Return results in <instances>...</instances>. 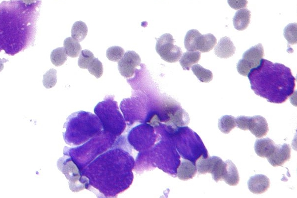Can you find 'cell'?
I'll use <instances>...</instances> for the list:
<instances>
[{
	"label": "cell",
	"mask_w": 297,
	"mask_h": 198,
	"mask_svg": "<svg viewBox=\"0 0 297 198\" xmlns=\"http://www.w3.org/2000/svg\"><path fill=\"white\" fill-rule=\"evenodd\" d=\"M236 48L231 39L227 36L220 39L214 48V53L221 58H227L235 53Z\"/></svg>",
	"instance_id": "obj_16"
},
{
	"label": "cell",
	"mask_w": 297,
	"mask_h": 198,
	"mask_svg": "<svg viewBox=\"0 0 297 198\" xmlns=\"http://www.w3.org/2000/svg\"><path fill=\"white\" fill-rule=\"evenodd\" d=\"M94 112L100 120L104 132L117 136L125 129V122L113 96H108L99 102Z\"/></svg>",
	"instance_id": "obj_6"
},
{
	"label": "cell",
	"mask_w": 297,
	"mask_h": 198,
	"mask_svg": "<svg viewBox=\"0 0 297 198\" xmlns=\"http://www.w3.org/2000/svg\"><path fill=\"white\" fill-rule=\"evenodd\" d=\"M94 54L88 50H82L78 60V65L80 68L87 69L90 63L95 58Z\"/></svg>",
	"instance_id": "obj_31"
},
{
	"label": "cell",
	"mask_w": 297,
	"mask_h": 198,
	"mask_svg": "<svg viewBox=\"0 0 297 198\" xmlns=\"http://www.w3.org/2000/svg\"><path fill=\"white\" fill-rule=\"evenodd\" d=\"M182 158L196 161L201 156L207 157L208 152L199 136L187 126L176 128L169 138Z\"/></svg>",
	"instance_id": "obj_5"
},
{
	"label": "cell",
	"mask_w": 297,
	"mask_h": 198,
	"mask_svg": "<svg viewBox=\"0 0 297 198\" xmlns=\"http://www.w3.org/2000/svg\"><path fill=\"white\" fill-rule=\"evenodd\" d=\"M64 128V140L71 146L82 144L92 137L100 135L103 131L98 117L84 111L71 114L65 122Z\"/></svg>",
	"instance_id": "obj_3"
},
{
	"label": "cell",
	"mask_w": 297,
	"mask_h": 198,
	"mask_svg": "<svg viewBox=\"0 0 297 198\" xmlns=\"http://www.w3.org/2000/svg\"><path fill=\"white\" fill-rule=\"evenodd\" d=\"M225 162V169L223 180L230 186H235L238 184L240 177L238 169L231 160H227Z\"/></svg>",
	"instance_id": "obj_20"
},
{
	"label": "cell",
	"mask_w": 297,
	"mask_h": 198,
	"mask_svg": "<svg viewBox=\"0 0 297 198\" xmlns=\"http://www.w3.org/2000/svg\"><path fill=\"white\" fill-rule=\"evenodd\" d=\"M269 179L263 174H256L250 177L248 182L249 190L254 194H261L270 187Z\"/></svg>",
	"instance_id": "obj_14"
},
{
	"label": "cell",
	"mask_w": 297,
	"mask_h": 198,
	"mask_svg": "<svg viewBox=\"0 0 297 198\" xmlns=\"http://www.w3.org/2000/svg\"><path fill=\"white\" fill-rule=\"evenodd\" d=\"M134 166L133 157L123 149L113 148L99 155L88 166L85 175L89 180L88 190L92 186L106 197L125 191L131 184Z\"/></svg>",
	"instance_id": "obj_1"
},
{
	"label": "cell",
	"mask_w": 297,
	"mask_h": 198,
	"mask_svg": "<svg viewBox=\"0 0 297 198\" xmlns=\"http://www.w3.org/2000/svg\"><path fill=\"white\" fill-rule=\"evenodd\" d=\"M227 2L229 5L234 9H239L245 7L248 3V1L243 0H228Z\"/></svg>",
	"instance_id": "obj_36"
},
{
	"label": "cell",
	"mask_w": 297,
	"mask_h": 198,
	"mask_svg": "<svg viewBox=\"0 0 297 198\" xmlns=\"http://www.w3.org/2000/svg\"><path fill=\"white\" fill-rule=\"evenodd\" d=\"M172 35L165 33L157 40L155 50L157 53L164 61L174 63L178 61L182 55L180 47L174 44Z\"/></svg>",
	"instance_id": "obj_9"
},
{
	"label": "cell",
	"mask_w": 297,
	"mask_h": 198,
	"mask_svg": "<svg viewBox=\"0 0 297 198\" xmlns=\"http://www.w3.org/2000/svg\"><path fill=\"white\" fill-rule=\"evenodd\" d=\"M291 148L289 144L276 145L274 150L267 159L274 167L282 166L291 158Z\"/></svg>",
	"instance_id": "obj_13"
},
{
	"label": "cell",
	"mask_w": 297,
	"mask_h": 198,
	"mask_svg": "<svg viewBox=\"0 0 297 198\" xmlns=\"http://www.w3.org/2000/svg\"><path fill=\"white\" fill-rule=\"evenodd\" d=\"M297 23L288 24L284 29V36L291 45H295L297 42Z\"/></svg>",
	"instance_id": "obj_30"
},
{
	"label": "cell",
	"mask_w": 297,
	"mask_h": 198,
	"mask_svg": "<svg viewBox=\"0 0 297 198\" xmlns=\"http://www.w3.org/2000/svg\"><path fill=\"white\" fill-rule=\"evenodd\" d=\"M200 57V52L188 51L183 53L179 63L184 70H189L193 64L198 62Z\"/></svg>",
	"instance_id": "obj_22"
},
{
	"label": "cell",
	"mask_w": 297,
	"mask_h": 198,
	"mask_svg": "<svg viewBox=\"0 0 297 198\" xmlns=\"http://www.w3.org/2000/svg\"><path fill=\"white\" fill-rule=\"evenodd\" d=\"M63 46L66 54L71 57H77L81 51L82 48L79 42L72 37H67L64 40Z\"/></svg>",
	"instance_id": "obj_23"
},
{
	"label": "cell",
	"mask_w": 297,
	"mask_h": 198,
	"mask_svg": "<svg viewBox=\"0 0 297 198\" xmlns=\"http://www.w3.org/2000/svg\"><path fill=\"white\" fill-rule=\"evenodd\" d=\"M276 144L269 138L257 139L254 144V150L257 155L263 158H267L274 150Z\"/></svg>",
	"instance_id": "obj_18"
},
{
	"label": "cell",
	"mask_w": 297,
	"mask_h": 198,
	"mask_svg": "<svg viewBox=\"0 0 297 198\" xmlns=\"http://www.w3.org/2000/svg\"><path fill=\"white\" fill-rule=\"evenodd\" d=\"M257 138H262L268 132V125L266 119L261 115L250 117L248 130Z\"/></svg>",
	"instance_id": "obj_15"
},
{
	"label": "cell",
	"mask_w": 297,
	"mask_h": 198,
	"mask_svg": "<svg viewBox=\"0 0 297 198\" xmlns=\"http://www.w3.org/2000/svg\"><path fill=\"white\" fill-rule=\"evenodd\" d=\"M88 33V27L85 23L82 21H76L72 25L71 37L78 42L82 41Z\"/></svg>",
	"instance_id": "obj_24"
},
{
	"label": "cell",
	"mask_w": 297,
	"mask_h": 198,
	"mask_svg": "<svg viewBox=\"0 0 297 198\" xmlns=\"http://www.w3.org/2000/svg\"><path fill=\"white\" fill-rule=\"evenodd\" d=\"M124 54V49L119 46H112L107 49L106 52L107 58L110 61L117 62L120 60Z\"/></svg>",
	"instance_id": "obj_32"
},
{
	"label": "cell",
	"mask_w": 297,
	"mask_h": 198,
	"mask_svg": "<svg viewBox=\"0 0 297 198\" xmlns=\"http://www.w3.org/2000/svg\"><path fill=\"white\" fill-rule=\"evenodd\" d=\"M236 126V118L232 115H225L218 120V128L224 134L229 133Z\"/></svg>",
	"instance_id": "obj_26"
},
{
	"label": "cell",
	"mask_w": 297,
	"mask_h": 198,
	"mask_svg": "<svg viewBox=\"0 0 297 198\" xmlns=\"http://www.w3.org/2000/svg\"><path fill=\"white\" fill-rule=\"evenodd\" d=\"M197 172L196 165L186 159L180 163L177 170V176L180 180H188L192 179Z\"/></svg>",
	"instance_id": "obj_19"
},
{
	"label": "cell",
	"mask_w": 297,
	"mask_h": 198,
	"mask_svg": "<svg viewBox=\"0 0 297 198\" xmlns=\"http://www.w3.org/2000/svg\"><path fill=\"white\" fill-rule=\"evenodd\" d=\"M128 141L136 150L142 152L151 148L156 141L157 135L153 127L148 124L139 125L132 128L128 135Z\"/></svg>",
	"instance_id": "obj_8"
},
{
	"label": "cell",
	"mask_w": 297,
	"mask_h": 198,
	"mask_svg": "<svg viewBox=\"0 0 297 198\" xmlns=\"http://www.w3.org/2000/svg\"><path fill=\"white\" fill-rule=\"evenodd\" d=\"M50 58L51 63L56 66L63 65L67 59V55L65 52L63 47H59L50 53Z\"/></svg>",
	"instance_id": "obj_28"
},
{
	"label": "cell",
	"mask_w": 297,
	"mask_h": 198,
	"mask_svg": "<svg viewBox=\"0 0 297 198\" xmlns=\"http://www.w3.org/2000/svg\"><path fill=\"white\" fill-rule=\"evenodd\" d=\"M136 99H124L120 103V108L128 124H132L135 121L142 122L145 115L143 106Z\"/></svg>",
	"instance_id": "obj_11"
},
{
	"label": "cell",
	"mask_w": 297,
	"mask_h": 198,
	"mask_svg": "<svg viewBox=\"0 0 297 198\" xmlns=\"http://www.w3.org/2000/svg\"><path fill=\"white\" fill-rule=\"evenodd\" d=\"M191 69L198 79L202 82L208 83L213 79L212 72L208 69L203 68L198 64L193 65Z\"/></svg>",
	"instance_id": "obj_27"
},
{
	"label": "cell",
	"mask_w": 297,
	"mask_h": 198,
	"mask_svg": "<svg viewBox=\"0 0 297 198\" xmlns=\"http://www.w3.org/2000/svg\"><path fill=\"white\" fill-rule=\"evenodd\" d=\"M141 60L139 55L135 51H127L122 58L118 61L119 73L126 78L132 77L136 67L140 65Z\"/></svg>",
	"instance_id": "obj_12"
},
{
	"label": "cell",
	"mask_w": 297,
	"mask_h": 198,
	"mask_svg": "<svg viewBox=\"0 0 297 198\" xmlns=\"http://www.w3.org/2000/svg\"><path fill=\"white\" fill-rule=\"evenodd\" d=\"M88 71L97 78H100L102 74L103 68L102 64L98 58H95L88 67Z\"/></svg>",
	"instance_id": "obj_34"
},
{
	"label": "cell",
	"mask_w": 297,
	"mask_h": 198,
	"mask_svg": "<svg viewBox=\"0 0 297 198\" xmlns=\"http://www.w3.org/2000/svg\"><path fill=\"white\" fill-rule=\"evenodd\" d=\"M250 11L246 8L237 11L233 18L235 28L239 31L246 29L250 23Z\"/></svg>",
	"instance_id": "obj_21"
},
{
	"label": "cell",
	"mask_w": 297,
	"mask_h": 198,
	"mask_svg": "<svg viewBox=\"0 0 297 198\" xmlns=\"http://www.w3.org/2000/svg\"><path fill=\"white\" fill-rule=\"evenodd\" d=\"M200 32L196 29L189 30L184 38V46L189 51H195V42L197 36Z\"/></svg>",
	"instance_id": "obj_29"
},
{
	"label": "cell",
	"mask_w": 297,
	"mask_h": 198,
	"mask_svg": "<svg viewBox=\"0 0 297 198\" xmlns=\"http://www.w3.org/2000/svg\"><path fill=\"white\" fill-rule=\"evenodd\" d=\"M217 44V39L211 33L202 35L199 33L195 42L196 51L207 52L211 50Z\"/></svg>",
	"instance_id": "obj_17"
},
{
	"label": "cell",
	"mask_w": 297,
	"mask_h": 198,
	"mask_svg": "<svg viewBox=\"0 0 297 198\" xmlns=\"http://www.w3.org/2000/svg\"><path fill=\"white\" fill-rule=\"evenodd\" d=\"M250 116L241 115L236 119V125L238 128L246 131L248 130Z\"/></svg>",
	"instance_id": "obj_35"
},
{
	"label": "cell",
	"mask_w": 297,
	"mask_h": 198,
	"mask_svg": "<svg viewBox=\"0 0 297 198\" xmlns=\"http://www.w3.org/2000/svg\"><path fill=\"white\" fill-rule=\"evenodd\" d=\"M248 77L254 93L271 103L285 102L296 87V79L289 67L264 58L250 70Z\"/></svg>",
	"instance_id": "obj_2"
},
{
	"label": "cell",
	"mask_w": 297,
	"mask_h": 198,
	"mask_svg": "<svg viewBox=\"0 0 297 198\" xmlns=\"http://www.w3.org/2000/svg\"><path fill=\"white\" fill-rule=\"evenodd\" d=\"M56 70L51 68L43 75V83L47 89L51 88L55 86L57 82Z\"/></svg>",
	"instance_id": "obj_33"
},
{
	"label": "cell",
	"mask_w": 297,
	"mask_h": 198,
	"mask_svg": "<svg viewBox=\"0 0 297 198\" xmlns=\"http://www.w3.org/2000/svg\"><path fill=\"white\" fill-rule=\"evenodd\" d=\"M58 169L69 180V186L72 192H77L87 189L89 181L85 176H82L77 165L71 157L64 155L57 162Z\"/></svg>",
	"instance_id": "obj_7"
},
{
	"label": "cell",
	"mask_w": 297,
	"mask_h": 198,
	"mask_svg": "<svg viewBox=\"0 0 297 198\" xmlns=\"http://www.w3.org/2000/svg\"><path fill=\"white\" fill-rule=\"evenodd\" d=\"M214 156V162L211 174L213 179L218 182L219 181L223 180V177L225 169V162L218 156Z\"/></svg>",
	"instance_id": "obj_25"
},
{
	"label": "cell",
	"mask_w": 297,
	"mask_h": 198,
	"mask_svg": "<svg viewBox=\"0 0 297 198\" xmlns=\"http://www.w3.org/2000/svg\"><path fill=\"white\" fill-rule=\"evenodd\" d=\"M140 162L144 167H157L170 175L177 176L180 156L171 140L162 137V140L150 148L140 153Z\"/></svg>",
	"instance_id": "obj_4"
},
{
	"label": "cell",
	"mask_w": 297,
	"mask_h": 198,
	"mask_svg": "<svg viewBox=\"0 0 297 198\" xmlns=\"http://www.w3.org/2000/svg\"><path fill=\"white\" fill-rule=\"evenodd\" d=\"M264 55L263 47L261 43L252 46L246 50L237 64L238 73L248 76L250 70L256 67Z\"/></svg>",
	"instance_id": "obj_10"
}]
</instances>
